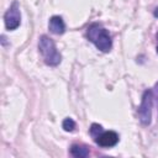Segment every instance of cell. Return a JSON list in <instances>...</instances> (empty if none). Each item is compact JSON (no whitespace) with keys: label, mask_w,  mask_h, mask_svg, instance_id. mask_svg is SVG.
I'll list each match as a JSON object with an SVG mask.
<instances>
[{"label":"cell","mask_w":158,"mask_h":158,"mask_svg":"<svg viewBox=\"0 0 158 158\" xmlns=\"http://www.w3.org/2000/svg\"><path fill=\"white\" fill-rule=\"evenodd\" d=\"M86 38L101 52L107 53L112 48V38L109 31L99 22H94L86 28Z\"/></svg>","instance_id":"cell-1"},{"label":"cell","mask_w":158,"mask_h":158,"mask_svg":"<svg viewBox=\"0 0 158 158\" xmlns=\"http://www.w3.org/2000/svg\"><path fill=\"white\" fill-rule=\"evenodd\" d=\"M38 51L43 62L49 67H57L62 62V56L57 49L54 41L46 35H42L38 38Z\"/></svg>","instance_id":"cell-2"},{"label":"cell","mask_w":158,"mask_h":158,"mask_svg":"<svg viewBox=\"0 0 158 158\" xmlns=\"http://www.w3.org/2000/svg\"><path fill=\"white\" fill-rule=\"evenodd\" d=\"M153 90L147 89L142 95V101L138 106V118L143 126H148L152 122V107H153Z\"/></svg>","instance_id":"cell-3"},{"label":"cell","mask_w":158,"mask_h":158,"mask_svg":"<svg viewBox=\"0 0 158 158\" xmlns=\"http://www.w3.org/2000/svg\"><path fill=\"white\" fill-rule=\"evenodd\" d=\"M4 23L7 31H14L16 30L20 23H21V11H20V5L16 0H14L10 5V7L6 10L4 15Z\"/></svg>","instance_id":"cell-4"},{"label":"cell","mask_w":158,"mask_h":158,"mask_svg":"<svg viewBox=\"0 0 158 158\" xmlns=\"http://www.w3.org/2000/svg\"><path fill=\"white\" fill-rule=\"evenodd\" d=\"M94 141L101 148H111L118 143L120 136L115 131H104L102 130L96 137H94Z\"/></svg>","instance_id":"cell-5"},{"label":"cell","mask_w":158,"mask_h":158,"mask_svg":"<svg viewBox=\"0 0 158 158\" xmlns=\"http://www.w3.org/2000/svg\"><path fill=\"white\" fill-rule=\"evenodd\" d=\"M48 28L54 35H63L65 32V23L62 16L54 15L48 21Z\"/></svg>","instance_id":"cell-6"},{"label":"cell","mask_w":158,"mask_h":158,"mask_svg":"<svg viewBox=\"0 0 158 158\" xmlns=\"http://www.w3.org/2000/svg\"><path fill=\"white\" fill-rule=\"evenodd\" d=\"M89 147L84 146V144H72L70 147V154L75 158H85L89 156Z\"/></svg>","instance_id":"cell-7"},{"label":"cell","mask_w":158,"mask_h":158,"mask_svg":"<svg viewBox=\"0 0 158 158\" xmlns=\"http://www.w3.org/2000/svg\"><path fill=\"white\" fill-rule=\"evenodd\" d=\"M62 127H63L64 131L72 132V131H74V128H75V121H74L73 118H70V117H65V118L63 120Z\"/></svg>","instance_id":"cell-8"},{"label":"cell","mask_w":158,"mask_h":158,"mask_svg":"<svg viewBox=\"0 0 158 158\" xmlns=\"http://www.w3.org/2000/svg\"><path fill=\"white\" fill-rule=\"evenodd\" d=\"M102 130H104V128H102L101 125H99V123H91V126H90V128H89V133H90V136L94 138V137H96Z\"/></svg>","instance_id":"cell-9"},{"label":"cell","mask_w":158,"mask_h":158,"mask_svg":"<svg viewBox=\"0 0 158 158\" xmlns=\"http://www.w3.org/2000/svg\"><path fill=\"white\" fill-rule=\"evenodd\" d=\"M156 41H157V46H156V51H157V53H158V31H157V33H156Z\"/></svg>","instance_id":"cell-10"},{"label":"cell","mask_w":158,"mask_h":158,"mask_svg":"<svg viewBox=\"0 0 158 158\" xmlns=\"http://www.w3.org/2000/svg\"><path fill=\"white\" fill-rule=\"evenodd\" d=\"M154 16H156V17H158V7H157V9H156V11H154Z\"/></svg>","instance_id":"cell-11"},{"label":"cell","mask_w":158,"mask_h":158,"mask_svg":"<svg viewBox=\"0 0 158 158\" xmlns=\"http://www.w3.org/2000/svg\"><path fill=\"white\" fill-rule=\"evenodd\" d=\"M156 91H157V98H158V83L156 84Z\"/></svg>","instance_id":"cell-12"}]
</instances>
